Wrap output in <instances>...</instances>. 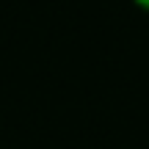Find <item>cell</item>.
Instances as JSON below:
<instances>
[{"label":"cell","mask_w":149,"mask_h":149,"mask_svg":"<svg viewBox=\"0 0 149 149\" xmlns=\"http://www.w3.org/2000/svg\"><path fill=\"white\" fill-rule=\"evenodd\" d=\"M135 3H141L144 8H149V0H135Z\"/></svg>","instance_id":"cell-1"}]
</instances>
